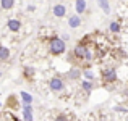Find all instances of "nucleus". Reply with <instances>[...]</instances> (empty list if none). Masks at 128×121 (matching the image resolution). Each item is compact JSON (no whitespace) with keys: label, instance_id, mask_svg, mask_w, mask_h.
I'll return each mask as SVG.
<instances>
[{"label":"nucleus","instance_id":"1","mask_svg":"<svg viewBox=\"0 0 128 121\" xmlns=\"http://www.w3.org/2000/svg\"><path fill=\"white\" fill-rule=\"evenodd\" d=\"M66 50V44L62 37H57V36H52L49 39V53L52 57H60L63 55Z\"/></svg>","mask_w":128,"mask_h":121},{"label":"nucleus","instance_id":"2","mask_svg":"<svg viewBox=\"0 0 128 121\" xmlns=\"http://www.w3.org/2000/svg\"><path fill=\"white\" fill-rule=\"evenodd\" d=\"M49 89L52 92H63L65 90V81L60 76H54L52 79L49 81Z\"/></svg>","mask_w":128,"mask_h":121},{"label":"nucleus","instance_id":"3","mask_svg":"<svg viewBox=\"0 0 128 121\" xmlns=\"http://www.w3.org/2000/svg\"><path fill=\"white\" fill-rule=\"evenodd\" d=\"M100 78L106 84H110V82H115L117 81V71L115 68H106L100 71Z\"/></svg>","mask_w":128,"mask_h":121},{"label":"nucleus","instance_id":"4","mask_svg":"<svg viewBox=\"0 0 128 121\" xmlns=\"http://www.w3.org/2000/svg\"><path fill=\"white\" fill-rule=\"evenodd\" d=\"M89 50V47L88 45H83V44H78V45H75V49L72 50V55L75 57V60H84L86 57V52Z\"/></svg>","mask_w":128,"mask_h":121},{"label":"nucleus","instance_id":"5","mask_svg":"<svg viewBox=\"0 0 128 121\" xmlns=\"http://www.w3.org/2000/svg\"><path fill=\"white\" fill-rule=\"evenodd\" d=\"M52 13H54V16L55 18H63V16H66V6L63 5V3H57L55 6L52 8Z\"/></svg>","mask_w":128,"mask_h":121},{"label":"nucleus","instance_id":"6","mask_svg":"<svg viewBox=\"0 0 128 121\" xmlns=\"http://www.w3.org/2000/svg\"><path fill=\"white\" fill-rule=\"evenodd\" d=\"M6 28H8L12 32H18L20 29H21V21L16 19V18H12V19L6 21Z\"/></svg>","mask_w":128,"mask_h":121},{"label":"nucleus","instance_id":"7","mask_svg":"<svg viewBox=\"0 0 128 121\" xmlns=\"http://www.w3.org/2000/svg\"><path fill=\"white\" fill-rule=\"evenodd\" d=\"M75 10H76V15H83L88 10V2L86 0H75Z\"/></svg>","mask_w":128,"mask_h":121},{"label":"nucleus","instance_id":"8","mask_svg":"<svg viewBox=\"0 0 128 121\" xmlns=\"http://www.w3.org/2000/svg\"><path fill=\"white\" fill-rule=\"evenodd\" d=\"M68 26H70L72 29L80 28V26H81V16H80V15H73V16H70V18H68Z\"/></svg>","mask_w":128,"mask_h":121},{"label":"nucleus","instance_id":"9","mask_svg":"<svg viewBox=\"0 0 128 121\" xmlns=\"http://www.w3.org/2000/svg\"><path fill=\"white\" fill-rule=\"evenodd\" d=\"M34 76H36V69L32 68V66H24V68H23V78L31 81Z\"/></svg>","mask_w":128,"mask_h":121},{"label":"nucleus","instance_id":"10","mask_svg":"<svg viewBox=\"0 0 128 121\" xmlns=\"http://www.w3.org/2000/svg\"><path fill=\"white\" fill-rule=\"evenodd\" d=\"M66 78H68V79H80V78H81V69L75 68V66L70 68V71L66 73Z\"/></svg>","mask_w":128,"mask_h":121},{"label":"nucleus","instance_id":"11","mask_svg":"<svg viewBox=\"0 0 128 121\" xmlns=\"http://www.w3.org/2000/svg\"><path fill=\"white\" fill-rule=\"evenodd\" d=\"M10 55H12V52H10L8 47L0 45V60H2V61H6V60L10 58Z\"/></svg>","mask_w":128,"mask_h":121},{"label":"nucleus","instance_id":"12","mask_svg":"<svg viewBox=\"0 0 128 121\" xmlns=\"http://www.w3.org/2000/svg\"><path fill=\"white\" fill-rule=\"evenodd\" d=\"M97 2V5L100 6V10H102L106 15H109L110 13V3H109V0H96Z\"/></svg>","mask_w":128,"mask_h":121},{"label":"nucleus","instance_id":"13","mask_svg":"<svg viewBox=\"0 0 128 121\" xmlns=\"http://www.w3.org/2000/svg\"><path fill=\"white\" fill-rule=\"evenodd\" d=\"M109 31L112 32V34H118L120 31H122V26H120V23L118 21H112L109 24Z\"/></svg>","mask_w":128,"mask_h":121},{"label":"nucleus","instance_id":"14","mask_svg":"<svg viewBox=\"0 0 128 121\" xmlns=\"http://www.w3.org/2000/svg\"><path fill=\"white\" fill-rule=\"evenodd\" d=\"M81 89L84 90V92H88V94H89L91 90L94 89V84H92V81H88V79L81 81Z\"/></svg>","mask_w":128,"mask_h":121},{"label":"nucleus","instance_id":"15","mask_svg":"<svg viewBox=\"0 0 128 121\" xmlns=\"http://www.w3.org/2000/svg\"><path fill=\"white\" fill-rule=\"evenodd\" d=\"M0 6L2 10H12L15 6V0H0Z\"/></svg>","mask_w":128,"mask_h":121},{"label":"nucleus","instance_id":"16","mask_svg":"<svg viewBox=\"0 0 128 121\" xmlns=\"http://www.w3.org/2000/svg\"><path fill=\"white\" fill-rule=\"evenodd\" d=\"M20 99H21L23 105H24V103H32V95L29 92H21L20 94Z\"/></svg>","mask_w":128,"mask_h":121},{"label":"nucleus","instance_id":"17","mask_svg":"<svg viewBox=\"0 0 128 121\" xmlns=\"http://www.w3.org/2000/svg\"><path fill=\"white\" fill-rule=\"evenodd\" d=\"M81 76L84 79H88V81H94V78H96V76H94V73L91 71L89 68H88V69H83V71H81Z\"/></svg>","mask_w":128,"mask_h":121},{"label":"nucleus","instance_id":"18","mask_svg":"<svg viewBox=\"0 0 128 121\" xmlns=\"http://www.w3.org/2000/svg\"><path fill=\"white\" fill-rule=\"evenodd\" d=\"M6 105H8V107L12 105V108H18V107H20V105H18V102L15 100V97H13V95H12V97H8V100H6Z\"/></svg>","mask_w":128,"mask_h":121},{"label":"nucleus","instance_id":"19","mask_svg":"<svg viewBox=\"0 0 128 121\" xmlns=\"http://www.w3.org/2000/svg\"><path fill=\"white\" fill-rule=\"evenodd\" d=\"M32 112H26V110H23V121H32Z\"/></svg>","mask_w":128,"mask_h":121},{"label":"nucleus","instance_id":"20","mask_svg":"<svg viewBox=\"0 0 128 121\" xmlns=\"http://www.w3.org/2000/svg\"><path fill=\"white\" fill-rule=\"evenodd\" d=\"M54 121H68V116H66L65 113H60V115L55 116V120H54Z\"/></svg>","mask_w":128,"mask_h":121},{"label":"nucleus","instance_id":"21","mask_svg":"<svg viewBox=\"0 0 128 121\" xmlns=\"http://www.w3.org/2000/svg\"><path fill=\"white\" fill-rule=\"evenodd\" d=\"M0 121H3V120H0Z\"/></svg>","mask_w":128,"mask_h":121},{"label":"nucleus","instance_id":"22","mask_svg":"<svg viewBox=\"0 0 128 121\" xmlns=\"http://www.w3.org/2000/svg\"><path fill=\"white\" fill-rule=\"evenodd\" d=\"M0 105H2V103H0Z\"/></svg>","mask_w":128,"mask_h":121},{"label":"nucleus","instance_id":"23","mask_svg":"<svg viewBox=\"0 0 128 121\" xmlns=\"http://www.w3.org/2000/svg\"><path fill=\"white\" fill-rule=\"evenodd\" d=\"M0 76H2V74H0Z\"/></svg>","mask_w":128,"mask_h":121}]
</instances>
